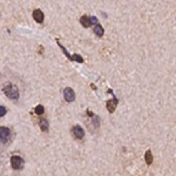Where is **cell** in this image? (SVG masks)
<instances>
[{
    "mask_svg": "<svg viewBox=\"0 0 176 176\" xmlns=\"http://www.w3.org/2000/svg\"><path fill=\"white\" fill-rule=\"evenodd\" d=\"M3 92L4 94L11 99V100H18L19 99V89H18V87L10 83V85H6L4 88H3Z\"/></svg>",
    "mask_w": 176,
    "mask_h": 176,
    "instance_id": "6da1fadb",
    "label": "cell"
},
{
    "mask_svg": "<svg viewBox=\"0 0 176 176\" xmlns=\"http://www.w3.org/2000/svg\"><path fill=\"white\" fill-rule=\"evenodd\" d=\"M24 160H23V157L20 156H18V155H14L11 157V166L14 170H20L23 167H24Z\"/></svg>",
    "mask_w": 176,
    "mask_h": 176,
    "instance_id": "7a4b0ae2",
    "label": "cell"
},
{
    "mask_svg": "<svg viewBox=\"0 0 176 176\" xmlns=\"http://www.w3.org/2000/svg\"><path fill=\"white\" fill-rule=\"evenodd\" d=\"M11 138V129L8 127H0V140L3 143L8 142Z\"/></svg>",
    "mask_w": 176,
    "mask_h": 176,
    "instance_id": "3957f363",
    "label": "cell"
},
{
    "mask_svg": "<svg viewBox=\"0 0 176 176\" xmlns=\"http://www.w3.org/2000/svg\"><path fill=\"white\" fill-rule=\"evenodd\" d=\"M63 96H65V100H66L67 102H73V101L75 100V93H74V91H73L70 87L65 88V91H63Z\"/></svg>",
    "mask_w": 176,
    "mask_h": 176,
    "instance_id": "277c9868",
    "label": "cell"
},
{
    "mask_svg": "<svg viewBox=\"0 0 176 176\" xmlns=\"http://www.w3.org/2000/svg\"><path fill=\"white\" fill-rule=\"evenodd\" d=\"M72 134H73V136H74L75 138L81 140V138L85 136V130H83L80 126H74L73 129H72Z\"/></svg>",
    "mask_w": 176,
    "mask_h": 176,
    "instance_id": "5b68a950",
    "label": "cell"
},
{
    "mask_svg": "<svg viewBox=\"0 0 176 176\" xmlns=\"http://www.w3.org/2000/svg\"><path fill=\"white\" fill-rule=\"evenodd\" d=\"M33 18L34 20L39 23V24H42L44 23V19H45V15H44V12L41 10H34L33 11Z\"/></svg>",
    "mask_w": 176,
    "mask_h": 176,
    "instance_id": "8992f818",
    "label": "cell"
},
{
    "mask_svg": "<svg viewBox=\"0 0 176 176\" xmlns=\"http://www.w3.org/2000/svg\"><path fill=\"white\" fill-rule=\"evenodd\" d=\"M117 99L116 98H114V99H112V100H108L107 102H106V106H107V109H108V112L109 113H114V111H115V108H116V106H117Z\"/></svg>",
    "mask_w": 176,
    "mask_h": 176,
    "instance_id": "52a82bcc",
    "label": "cell"
},
{
    "mask_svg": "<svg viewBox=\"0 0 176 176\" xmlns=\"http://www.w3.org/2000/svg\"><path fill=\"white\" fill-rule=\"evenodd\" d=\"M80 24L83 26V27H91L92 24H91V19H89V16H87V15H82L80 18Z\"/></svg>",
    "mask_w": 176,
    "mask_h": 176,
    "instance_id": "ba28073f",
    "label": "cell"
},
{
    "mask_svg": "<svg viewBox=\"0 0 176 176\" xmlns=\"http://www.w3.org/2000/svg\"><path fill=\"white\" fill-rule=\"evenodd\" d=\"M94 33L98 35V37H102L104 34V29L100 24H95L94 25Z\"/></svg>",
    "mask_w": 176,
    "mask_h": 176,
    "instance_id": "9c48e42d",
    "label": "cell"
},
{
    "mask_svg": "<svg viewBox=\"0 0 176 176\" xmlns=\"http://www.w3.org/2000/svg\"><path fill=\"white\" fill-rule=\"evenodd\" d=\"M39 126H40V129L42 130V132H47L48 130V121H47V119H40V121H39Z\"/></svg>",
    "mask_w": 176,
    "mask_h": 176,
    "instance_id": "30bf717a",
    "label": "cell"
},
{
    "mask_svg": "<svg viewBox=\"0 0 176 176\" xmlns=\"http://www.w3.org/2000/svg\"><path fill=\"white\" fill-rule=\"evenodd\" d=\"M145 158H146V163L148 166H150L153 163V154L150 150H147L146 151V155H145Z\"/></svg>",
    "mask_w": 176,
    "mask_h": 176,
    "instance_id": "8fae6325",
    "label": "cell"
},
{
    "mask_svg": "<svg viewBox=\"0 0 176 176\" xmlns=\"http://www.w3.org/2000/svg\"><path fill=\"white\" fill-rule=\"evenodd\" d=\"M34 112H35V114H38V115H42V114L45 113L44 106H41V104L37 106V107H35V109H34Z\"/></svg>",
    "mask_w": 176,
    "mask_h": 176,
    "instance_id": "7c38bea8",
    "label": "cell"
},
{
    "mask_svg": "<svg viewBox=\"0 0 176 176\" xmlns=\"http://www.w3.org/2000/svg\"><path fill=\"white\" fill-rule=\"evenodd\" d=\"M70 61H76V62H80V63H82V62H83V58H82L81 55L74 54V55H72V59H70Z\"/></svg>",
    "mask_w": 176,
    "mask_h": 176,
    "instance_id": "4fadbf2b",
    "label": "cell"
},
{
    "mask_svg": "<svg viewBox=\"0 0 176 176\" xmlns=\"http://www.w3.org/2000/svg\"><path fill=\"white\" fill-rule=\"evenodd\" d=\"M6 108L5 107H3V106H0V117H1V116H4L5 114H6Z\"/></svg>",
    "mask_w": 176,
    "mask_h": 176,
    "instance_id": "5bb4252c",
    "label": "cell"
},
{
    "mask_svg": "<svg viewBox=\"0 0 176 176\" xmlns=\"http://www.w3.org/2000/svg\"><path fill=\"white\" fill-rule=\"evenodd\" d=\"M89 19H91V24H92V25L98 24V19H96L95 16H92V18H89Z\"/></svg>",
    "mask_w": 176,
    "mask_h": 176,
    "instance_id": "9a60e30c",
    "label": "cell"
},
{
    "mask_svg": "<svg viewBox=\"0 0 176 176\" xmlns=\"http://www.w3.org/2000/svg\"><path fill=\"white\" fill-rule=\"evenodd\" d=\"M87 114H88V115H89V116H93V113H92V112H89V111H88V112H87Z\"/></svg>",
    "mask_w": 176,
    "mask_h": 176,
    "instance_id": "2e32d148",
    "label": "cell"
}]
</instances>
